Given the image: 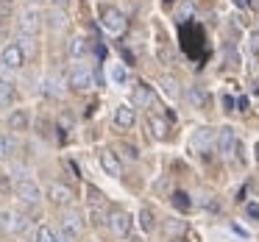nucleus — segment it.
<instances>
[{
	"label": "nucleus",
	"instance_id": "nucleus-1",
	"mask_svg": "<svg viewBox=\"0 0 259 242\" xmlns=\"http://www.w3.org/2000/svg\"><path fill=\"white\" fill-rule=\"evenodd\" d=\"M0 64L9 70H20L25 64V47L20 45V42H9L6 47H3V53H0Z\"/></svg>",
	"mask_w": 259,
	"mask_h": 242
},
{
	"label": "nucleus",
	"instance_id": "nucleus-2",
	"mask_svg": "<svg viewBox=\"0 0 259 242\" xmlns=\"http://www.w3.org/2000/svg\"><path fill=\"white\" fill-rule=\"evenodd\" d=\"M92 86H95V73L90 67H73V73H70V89L90 92Z\"/></svg>",
	"mask_w": 259,
	"mask_h": 242
},
{
	"label": "nucleus",
	"instance_id": "nucleus-3",
	"mask_svg": "<svg viewBox=\"0 0 259 242\" xmlns=\"http://www.w3.org/2000/svg\"><path fill=\"white\" fill-rule=\"evenodd\" d=\"M14 195H17L23 203H31V206L42 201V189L31 178H20L17 184H14Z\"/></svg>",
	"mask_w": 259,
	"mask_h": 242
},
{
	"label": "nucleus",
	"instance_id": "nucleus-4",
	"mask_svg": "<svg viewBox=\"0 0 259 242\" xmlns=\"http://www.w3.org/2000/svg\"><path fill=\"white\" fill-rule=\"evenodd\" d=\"M101 23L106 31H112V34H120V31L125 28V14L120 12V9L114 6H103L101 9Z\"/></svg>",
	"mask_w": 259,
	"mask_h": 242
},
{
	"label": "nucleus",
	"instance_id": "nucleus-5",
	"mask_svg": "<svg viewBox=\"0 0 259 242\" xmlns=\"http://www.w3.org/2000/svg\"><path fill=\"white\" fill-rule=\"evenodd\" d=\"M73 189H70L67 184H59V181H53L51 186H48V201L53 203V206H70L73 203Z\"/></svg>",
	"mask_w": 259,
	"mask_h": 242
},
{
	"label": "nucleus",
	"instance_id": "nucleus-6",
	"mask_svg": "<svg viewBox=\"0 0 259 242\" xmlns=\"http://www.w3.org/2000/svg\"><path fill=\"white\" fill-rule=\"evenodd\" d=\"M106 223H109V228H112L114 236H128L131 234V217H128V212H112Z\"/></svg>",
	"mask_w": 259,
	"mask_h": 242
},
{
	"label": "nucleus",
	"instance_id": "nucleus-7",
	"mask_svg": "<svg viewBox=\"0 0 259 242\" xmlns=\"http://www.w3.org/2000/svg\"><path fill=\"white\" fill-rule=\"evenodd\" d=\"M28 225V220L17 212H3L0 214V228L6 231V234H20V231Z\"/></svg>",
	"mask_w": 259,
	"mask_h": 242
},
{
	"label": "nucleus",
	"instance_id": "nucleus-8",
	"mask_svg": "<svg viewBox=\"0 0 259 242\" xmlns=\"http://www.w3.org/2000/svg\"><path fill=\"white\" fill-rule=\"evenodd\" d=\"M237 148H240V142H237L234 131H231V128H220L218 131V151L223 153V156H234Z\"/></svg>",
	"mask_w": 259,
	"mask_h": 242
},
{
	"label": "nucleus",
	"instance_id": "nucleus-9",
	"mask_svg": "<svg viewBox=\"0 0 259 242\" xmlns=\"http://www.w3.org/2000/svg\"><path fill=\"white\" fill-rule=\"evenodd\" d=\"M218 145V136H214V128H198L192 134V148L195 151H212Z\"/></svg>",
	"mask_w": 259,
	"mask_h": 242
},
{
	"label": "nucleus",
	"instance_id": "nucleus-10",
	"mask_svg": "<svg viewBox=\"0 0 259 242\" xmlns=\"http://www.w3.org/2000/svg\"><path fill=\"white\" fill-rule=\"evenodd\" d=\"M101 167H103V173L112 175V178H120V175H123V164H120V159L114 151H101Z\"/></svg>",
	"mask_w": 259,
	"mask_h": 242
},
{
	"label": "nucleus",
	"instance_id": "nucleus-11",
	"mask_svg": "<svg viewBox=\"0 0 259 242\" xmlns=\"http://www.w3.org/2000/svg\"><path fill=\"white\" fill-rule=\"evenodd\" d=\"M39 25H42V17H39V12H34V9H28V12L20 17V31H23L25 36H34L36 31H39Z\"/></svg>",
	"mask_w": 259,
	"mask_h": 242
},
{
	"label": "nucleus",
	"instance_id": "nucleus-12",
	"mask_svg": "<svg viewBox=\"0 0 259 242\" xmlns=\"http://www.w3.org/2000/svg\"><path fill=\"white\" fill-rule=\"evenodd\" d=\"M134 123H137V112L131 106L114 109V125H117V128H134Z\"/></svg>",
	"mask_w": 259,
	"mask_h": 242
},
{
	"label": "nucleus",
	"instance_id": "nucleus-13",
	"mask_svg": "<svg viewBox=\"0 0 259 242\" xmlns=\"http://www.w3.org/2000/svg\"><path fill=\"white\" fill-rule=\"evenodd\" d=\"M28 123H31V117L25 109H14L9 114V131H28Z\"/></svg>",
	"mask_w": 259,
	"mask_h": 242
},
{
	"label": "nucleus",
	"instance_id": "nucleus-14",
	"mask_svg": "<svg viewBox=\"0 0 259 242\" xmlns=\"http://www.w3.org/2000/svg\"><path fill=\"white\" fill-rule=\"evenodd\" d=\"M87 51H90V42H87L84 36H73V39L67 42V56H70V59L87 56Z\"/></svg>",
	"mask_w": 259,
	"mask_h": 242
},
{
	"label": "nucleus",
	"instance_id": "nucleus-15",
	"mask_svg": "<svg viewBox=\"0 0 259 242\" xmlns=\"http://www.w3.org/2000/svg\"><path fill=\"white\" fill-rule=\"evenodd\" d=\"M134 103L137 106H151L153 103V89L148 84H137L134 86Z\"/></svg>",
	"mask_w": 259,
	"mask_h": 242
},
{
	"label": "nucleus",
	"instance_id": "nucleus-16",
	"mask_svg": "<svg viewBox=\"0 0 259 242\" xmlns=\"http://www.w3.org/2000/svg\"><path fill=\"white\" fill-rule=\"evenodd\" d=\"M148 128H151V134L156 136V139H167V123H164L162 117L151 114V117H148Z\"/></svg>",
	"mask_w": 259,
	"mask_h": 242
},
{
	"label": "nucleus",
	"instance_id": "nucleus-17",
	"mask_svg": "<svg viewBox=\"0 0 259 242\" xmlns=\"http://www.w3.org/2000/svg\"><path fill=\"white\" fill-rule=\"evenodd\" d=\"M14 101V84H9L6 78H0V106H9Z\"/></svg>",
	"mask_w": 259,
	"mask_h": 242
},
{
	"label": "nucleus",
	"instance_id": "nucleus-18",
	"mask_svg": "<svg viewBox=\"0 0 259 242\" xmlns=\"http://www.w3.org/2000/svg\"><path fill=\"white\" fill-rule=\"evenodd\" d=\"M34 239H36V242H59V234L51 228V225H39Z\"/></svg>",
	"mask_w": 259,
	"mask_h": 242
},
{
	"label": "nucleus",
	"instance_id": "nucleus-19",
	"mask_svg": "<svg viewBox=\"0 0 259 242\" xmlns=\"http://www.w3.org/2000/svg\"><path fill=\"white\" fill-rule=\"evenodd\" d=\"M187 98H190V103H192V106H198V109L206 106V92H203L201 86H192V89L187 92Z\"/></svg>",
	"mask_w": 259,
	"mask_h": 242
},
{
	"label": "nucleus",
	"instance_id": "nucleus-20",
	"mask_svg": "<svg viewBox=\"0 0 259 242\" xmlns=\"http://www.w3.org/2000/svg\"><path fill=\"white\" fill-rule=\"evenodd\" d=\"M140 225H142V231H153L156 228V214H153L151 209H142L140 212Z\"/></svg>",
	"mask_w": 259,
	"mask_h": 242
},
{
	"label": "nucleus",
	"instance_id": "nucleus-21",
	"mask_svg": "<svg viewBox=\"0 0 259 242\" xmlns=\"http://www.w3.org/2000/svg\"><path fill=\"white\" fill-rule=\"evenodd\" d=\"M162 89L167 92V95L173 98V101H176V98L181 95V89H179V81H176L173 75H164V78H162Z\"/></svg>",
	"mask_w": 259,
	"mask_h": 242
},
{
	"label": "nucleus",
	"instance_id": "nucleus-22",
	"mask_svg": "<svg viewBox=\"0 0 259 242\" xmlns=\"http://www.w3.org/2000/svg\"><path fill=\"white\" fill-rule=\"evenodd\" d=\"M173 206L179 209V212H190L192 203L187 201V192H173Z\"/></svg>",
	"mask_w": 259,
	"mask_h": 242
},
{
	"label": "nucleus",
	"instance_id": "nucleus-23",
	"mask_svg": "<svg viewBox=\"0 0 259 242\" xmlns=\"http://www.w3.org/2000/svg\"><path fill=\"white\" fill-rule=\"evenodd\" d=\"M12 153H14V139L3 134V136H0V159H9Z\"/></svg>",
	"mask_w": 259,
	"mask_h": 242
},
{
	"label": "nucleus",
	"instance_id": "nucleus-24",
	"mask_svg": "<svg viewBox=\"0 0 259 242\" xmlns=\"http://www.w3.org/2000/svg\"><path fill=\"white\" fill-rule=\"evenodd\" d=\"M48 20H51V28L53 31H62L64 25H67V17H64L62 12H51V17H48Z\"/></svg>",
	"mask_w": 259,
	"mask_h": 242
},
{
	"label": "nucleus",
	"instance_id": "nucleus-25",
	"mask_svg": "<svg viewBox=\"0 0 259 242\" xmlns=\"http://www.w3.org/2000/svg\"><path fill=\"white\" fill-rule=\"evenodd\" d=\"M112 78L117 81V84H128V81H131V73H128L125 67H114V70H112Z\"/></svg>",
	"mask_w": 259,
	"mask_h": 242
},
{
	"label": "nucleus",
	"instance_id": "nucleus-26",
	"mask_svg": "<svg viewBox=\"0 0 259 242\" xmlns=\"http://www.w3.org/2000/svg\"><path fill=\"white\" fill-rule=\"evenodd\" d=\"M14 192V184L9 181V175H0V198H9Z\"/></svg>",
	"mask_w": 259,
	"mask_h": 242
},
{
	"label": "nucleus",
	"instance_id": "nucleus-27",
	"mask_svg": "<svg viewBox=\"0 0 259 242\" xmlns=\"http://www.w3.org/2000/svg\"><path fill=\"white\" fill-rule=\"evenodd\" d=\"M248 51L253 56H259V31H251V36H248Z\"/></svg>",
	"mask_w": 259,
	"mask_h": 242
},
{
	"label": "nucleus",
	"instance_id": "nucleus-28",
	"mask_svg": "<svg viewBox=\"0 0 259 242\" xmlns=\"http://www.w3.org/2000/svg\"><path fill=\"white\" fill-rule=\"evenodd\" d=\"M123 156H128L131 162H137V159H140V153H137L134 145H123Z\"/></svg>",
	"mask_w": 259,
	"mask_h": 242
},
{
	"label": "nucleus",
	"instance_id": "nucleus-29",
	"mask_svg": "<svg viewBox=\"0 0 259 242\" xmlns=\"http://www.w3.org/2000/svg\"><path fill=\"white\" fill-rule=\"evenodd\" d=\"M90 201H92V206H101V201H103V195L95 189V186H90Z\"/></svg>",
	"mask_w": 259,
	"mask_h": 242
},
{
	"label": "nucleus",
	"instance_id": "nucleus-30",
	"mask_svg": "<svg viewBox=\"0 0 259 242\" xmlns=\"http://www.w3.org/2000/svg\"><path fill=\"white\" fill-rule=\"evenodd\" d=\"M179 14L181 17H190V14H195V6H192V3H184V6L179 9Z\"/></svg>",
	"mask_w": 259,
	"mask_h": 242
},
{
	"label": "nucleus",
	"instance_id": "nucleus-31",
	"mask_svg": "<svg viewBox=\"0 0 259 242\" xmlns=\"http://www.w3.org/2000/svg\"><path fill=\"white\" fill-rule=\"evenodd\" d=\"M203 206H206V212H220V203H218V201H212V198H209V201L203 203Z\"/></svg>",
	"mask_w": 259,
	"mask_h": 242
},
{
	"label": "nucleus",
	"instance_id": "nucleus-32",
	"mask_svg": "<svg viewBox=\"0 0 259 242\" xmlns=\"http://www.w3.org/2000/svg\"><path fill=\"white\" fill-rule=\"evenodd\" d=\"M51 3H53V6H56V9H64V6H67V3H70V0H51Z\"/></svg>",
	"mask_w": 259,
	"mask_h": 242
},
{
	"label": "nucleus",
	"instance_id": "nucleus-33",
	"mask_svg": "<svg viewBox=\"0 0 259 242\" xmlns=\"http://www.w3.org/2000/svg\"><path fill=\"white\" fill-rule=\"evenodd\" d=\"M248 214H253V217H259V206H248Z\"/></svg>",
	"mask_w": 259,
	"mask_h": 242
},
{
	"label": "nucleus",
	"instance_id": "nucleus-34",
	"mask_svg": "<svg viewBox=\"0 0 259 242\" xmlns=\"http://www.w3.org/2000/svg\"><path fill=\"white\" fill-rule=\"evenodd\" d=\"M3 36H6V31H3V25H0V42H3Z\"/></svg>",
	"mask_w": 259,
	"mask_h": 242
},
{
	"label": "nucleus",
	"instance_id": "nucleus-35",
	"mask_svg": "<svg viewBox=\"0 0 259 242\" xmlns=\"http://www.w3.org/2000/svg\"><path fill=\"white\" fill-rule=\"evenodd\" d=\"M253 153H256V162H259V145H256V148H253Z\"/></svg>",
	"mask_w": 259,
	"mask_h": 242
},
{
	"label": "nucleus",
	"instance_id": "nucleus-36",
	"mask_svg": "<svg viewBox=\"0 0 259 242\" xmlns=\"http://www.w3.org/2000/svg\"><path fill=\"white\" fill-rule=\"evenodd\" d=\"M28 3H31V6H36V3H42V0H28Z\"/></svg>",
	"mask_w": 259,
	"mask_h": 242
},
{
	"label": "nucleus",
	"instance_id": "nucleus-37",
	"mask_svg": "<svg viewBox=\"0 0 259 242\" xmlns=\"http://www.w3.org/2000/svg\"><path fill=\"white\" fill-rule=\"evenodd\" d=\"M253 6H256V9H259V0H253Z\"/></svg>",
	"mask_w": 259,
	"mask_h": 242
},
{
	"label": "nucleus",
	"instance_id": "nucleus-38",
	"mask_svg": "<svg viewBox=\"0 0 259 242\" xmlns=\"http://www.w3.org/2000/svg\"><path fill=\"white\" fill-rule=\"evenodd\" d=\"M173 242H187V239H173Z\"/></svg>",
	"mask_w": 259,
	"mask_h": 242
},
{
	"label": "nucleus",
	"instance_id": "nucleus-39",
	"mask_svg": "<svg viewBox=\"0 0 259 242\" xmlns=\"http://www.w3.org/2000/svg\"><path fill=\"white\" fill-rule=\"evenodd\" d=\"M34 242H36V239H34Z\"/></svg>",
	"mask_w": 259,
	"mask_h": 242
}]
</instances>
